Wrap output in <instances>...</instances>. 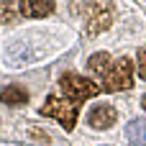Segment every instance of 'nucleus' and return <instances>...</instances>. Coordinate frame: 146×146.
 Returning <instances> with one entry per match:
<instances>
[{
  "label": "nucleus",
  "instance_id": "1",
  "mask_svg": "<svg viewBox=\"0 0 146 146\" xmlns=\"http://www.w3.org/2000/svg\"><path fill=\"white\" fill-rule=\"evenodd\" d=\"M80 15L85 21L87 33H100L113 23V5L108 0H82Z\"/></svg>",
  "mask_w": 146,
  "mask_h": 146
},
{
  "label": "nucleus",
  "instance_id": "2",
  "mask_svg": "<svg viewBox=\"0 0 146 146\" xmlns=\"http://www.w3.org/2000/svg\"><path fill=\"white\" fill-rule=\"evenodd\" d=\"M100 80H103L100 90H108V92H118V90L133 87V62L128 56H123L118 62H110V67L100 74Z\"/></svg>",
  "mask_w": 146,
  "mask_h": 146
},
{
  "label": "nucleus",
  "instance_id": "3",
  "mask_svg": "<svg viewBox=\"0 0 146 146\" xmlns=\"http://www.w3.org/2000/svg\"><path fill=\"white\" fill-rule=\"evenodd\" d=\"M77 113L80 108L74 105V100H62V98H46V103L41 105V115H49V118H56L62 123V128L72 131L74 123H77Z\"/></svg>",
  "mask_w": 146,
  "mask_h": 146
},
{
  "label": "nucleus",
  "instance_id": "4",
  "mask_svg": "<svg viewBox=\"0 0 146 146\" xmlns=\"http://www.w3.org/2000/svg\"><path fill=\"white\" fill-rule=\"evenodd\" d=\"M59 85H62L64 95H67V98H72L74 103H82V100L95 98V95L100 92V87H98L95 82H90L87 77H80V74H64Z\"/></svg>",
  "mask_w": 146,
  "mask_h": 146
},
{
  "label": "nucleus",
  "instance_id": "5",
  "mask_svg": "<svg viewBox=\"0 0 146 146\" xmlns=\"http://www.w3.org/2000/svg\"><path fill=\"white\" fill-rule=\"evenodd\" d=\"M115 118H118V113H115V108H110V105H95V108L90 110V126L98 128V131L110 128V126L115 123Z\"/></svg>",
  "mask_w": 146,
  "mask_h": 146
},
{
  "label": "nucleus",
  "instance_id": "6",
  "mask_svg": "<svg viewBox=\"0 0 146 146\" xmlns=\"http://www.w3.org/2000/svg\"><path fill=\"white\" fill-rule=\"evenodd\" d=\"M54 10V0H21V13L26 18H44Z\"/></svg>",
  "mask_w": 146,
  "mask_h": 146
},
{
  "label": "nucleus",
  "instance_id": "7",
  "mask_svg": "<svg viewBox=\"0 0 146 146\" xmlns=\"http://www.w3.org/2000/svg\"><path fill=\"white\" fill-rule=\"evenodd\" d=\"M0 100H3L5 105H23V103L28 100V92H26L23 87H18V85H10V87H5V90L0 92Z\"/></svg>",
  "mask_w": 146,
  "mask_h": 146
},
{
  "label": "nucleus",
  "instance_id": "8",
  "mask_svg": "<svg viewBox=\"0 0 146 146\" xmlns=\"http://www.w3.org/2000/svg\"><path fill=\"white\" fill-rule=\"evenodd\" d=\"M126 139L131 144H146V121L144 118H136L126 126Z\"/></svg>",
  "mask_w": 146,
  "mask_h": 146
},
{
  "label": "nucleus",
  "instance_id": "9",
  "mask_svg": "<svg viewBox=\"0 0 146 146\" xmlns=\"http://www.w3.org/2000/svg\"><path fill=\"white\" fill-rule=\"evenodd\" d=\"M87 67H90V72H92V74H98V77H100V74L110 67V56H108L105 51H98V54H92V56L87 59Z\"/></svg>",
  "mask_w": 146,
  "mask_h": 146
},
{
  "label": "nucleus",
  "instance_id": "10",
  "mask_svg": "<svg viewBox=\"0 0 146 146\" xmlns=\"http://www.w3.org/2000/svg\"><path fill=\"white\" fill-rule=\"evenodd\" d=\"M0 21L3 23H13L15 21V5H13V0H0Z\"/></svg>",
  "mask_w": 146,
  "mask_h": 146
},
{
  "label": "nucleus",
  "instance_id": "11",
  "mask_svg": "<svg viewBox=\"0 0 146 146\" xmlns=\"http://www.w3.org/2000/svg\"><path fill=\"white\" fill-rule=\"evenodd\" d=\"M139 74H141V80H146V49H141L139 51Z\"/></svg>",
  "mask_w": 146,
  "mask_h": 146
},
{
  "label": "nucleus",
  "instance_id": "12",
  "mask_svg": "<svg viewBox=\"0 0 146 146\" xmlns=\"http://www.w3.org/2000/svg\"><path fill=\"white\" fill-rule=\"evenodd\" d=\"M141 103H144V110H146V95H144V100H141Z\"/></svg>",
  "mask_w": 146,
  "mask_h": 146
}]
</instances>
